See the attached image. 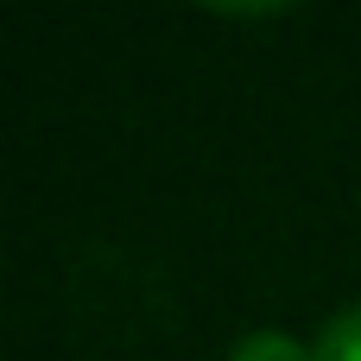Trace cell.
<instances>
[{
  "label": "cell",
  "instance_id": "cell-2",
  "mask_svg": "<svg viewBox=\"0 0 361 361\" xmlns=\"http://www.w3.org/2000/svg\"><path fill=\"white\" fill-rule=\"evenodd\" d=\"M311 349H317V361H361V305H343Z\"/></svg>",
  "mask_w": 361,
  "mask_h": 361
},
{
  "label": "cell",
  "instance_id": "cell-1",
  "mask_svg": "<svg viewBox=\"0 0 361 361\" xmlns=\"http://www.w3.org/2000/svg\"><path fill=\"white\" fill-rule=\"evenodd\" d=\"M228 361H317V349L298 343L292 330H247V336H235Z\"/></svg>",
  "mask_w": 361,
  "mask_h": 361
}]
</instances>
